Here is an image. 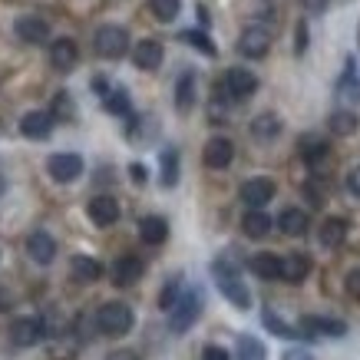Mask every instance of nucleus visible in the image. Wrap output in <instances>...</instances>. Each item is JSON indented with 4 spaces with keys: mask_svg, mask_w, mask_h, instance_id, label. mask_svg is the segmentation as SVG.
<instances>
[{
    "mask_svg": "<svg viewBox=\"0 0 360 360\" xmlns=\"http://www.w3.org/2000/svg\"><path fill=\"white\" fill-rule=\"evenodd\" d=\"M53 112H44V110H33L27 112L20 120V136H27V139H46L50 132H53Z\"/></svg>",
    "mask_w": 360,
    "mask_h": 360,
    "instance_id": "obj_17",
    "label": "nucleus"
},
{
    "mask_svg": "<svg viewBox=\"0 0 360 360\" xmlns=\"http://www.w3.org/2000/svg\"><path fill=\"white\" fill-rule=\"evenodd\" d=\"M231 159H235V146H231V139H225V136H212V139L205 142V149H202V162H205L208 169H229Z\"/></svg>",
    "mask_w": 360,
    "mask_h": 360,
    "instance_id": "obj_11",
    "label": "nucleus"
},
{
    "mask_svg": "<svg viewBox=\"0 0 360 360\" xmlns=\"http://www.w3.org/2000/svg\"><path fill=\"white\" fill-rule=\"evenodd\" d=\"M304 50H307V23L301 20V23H297V27H295V53L301 56V53H304Z\"/></svg>",
    "mask_w": 360,
    "mask_h": 360,
    "instance_id": "obj_43",
    "label": "nucleus"
},
{
    "mask_svg": "<svg viewBox=\"0 0 360 360\" xmlns=\"http://www.w3.org/2000/svg\"><path fill=\"white\" fill-rule=\"evenodd\" d=\"M268 50H271V30L264 23H251L238 37V53L248 60H262V56H268Z\"/></svg>",
    "mask_w": 360,
    "mask_h": 360,
    "instance_id": "obj_6",
    "label": "nucleus"
},
{
    "mask_svg": "<svg viewBox=\"0 0 360 360\" xmlns=\"http://www.w3.org/2000/svg\"><path fill=\"white\" fill-rule=\"evenodd\" d=\"M27 255L37 264H50L56 258V238L46 231H30L27 235Z\"/></svg>",
    "mask_w": 360,
    "mask_h": 360,
    "instance_id": "obj_16",
    "label": "nucleus"
},
{
    "mask_svg": "<svg viewBox=\"0 0 360 360\" xmlns=\"http://www.w3.org/2000/svg\"><path fill=\"white\" fill-rule=\"evenodd\" d=\"M159 182H162V188L179 186V153H175V149H165L162 153V172H159Z\"/></svg>",
    "mask_w": 360,
    "mask_h": 360,
    "instance_id": "obj_33",
    "label": "nucleus"
},
{
    "mask_svg": "<svg viewBox=\"0 0 360 360\" xmlns=\"http://www.w3.org/2000/svg\"><path fill=\"white\" fill-rule=\"evenodd\" d=\"M13 30H17V37H20L23 44H30V46H40V44L50 40V23H46L44 17H37V13H23V17H17Z\"/></svg>",
    "mask_w": 360,
    "mask_h": 360,
    "instance_id": "obj_10",
    "label": "nucleus"
},
{
    "mask_svg": "<svg viewBox=\"0 0 360 360\" xmlns=\"http://www.w3.org/2000/svg\"><path fill=\"white\" fill-rule=\"evenodd\" d=\"M89 221L93 225H99V229H110V225H116L120 221V202L112 195H93L89 198Z\"/></svg>",
    "mask_w": 360,
    "mask_h": 360,
    "instance_id": "obj_12",
    "label": "nucleus"
},
{
    "mask_svg": "<svg viewBox=\"0 0 360 360\" xmlns=\"http://www.w3.org/2000/svg\"><path fill=\"white\" fill-rule=\"evenodd\" d=\"M40 321H44V334H46L50 340L63 338L66 330H70V324H66V317L60 314V311H53V307H50V311H44V314H40Z\"/></svg>",
    "mask_w": 360,
    "mask_h": 360,
    "instance_id": "obj_34",
    "label": "nucleus"
},
{
    "mask_svg": "<svg viewBox=\"0 0 360 360\" xmlns=\"http://www.w3.org/2000/svg\"><path fill=\"white\" fill-rule=\"evenodd\" d=\"M238 360H264V344L258 338L241 334L238 338Z\"/></svg>",
    "mask_w": 360,
    "mask_h": 360,
    "instance_id": "obj_39",
    "label": "nucleus"
},
{
    "mask_svg": "<svg viewBox=\"0 0 360 360\" xmlns=\"http://www.w3.org/2000/svg\"><path fill=\"white\" fill-rule=\"evenodd\" d=\"M11 307H13V297H11V291H7V288L0 284V314H4V311H11Z\"/></svg>",
    "mask_w": 360,
    "mask_h": 360,
    "instance_id": "obj_49",
    "label": "nucleus"
},
{
    "mask_svg": "<svg viewBox=\"0 0 360 360\" xmlns=\"http://www.w3.org/2000/svg\"><path fill=\"white\" fill-rule=\"evenodd\" d=\"M251 136L258 142H271L281 136V116L278 112H262V116H255L251 120Z\"/></svg>",
    "mask_w": 360,
    "mask_h": 360,
    "instance_id": "obj_22",
    "label": "nucleus"
},
{
    "mask_svg": "<svg viewBox=\"0 0 360 360\" xmlns=\"http://www.w3.org/2000/svg\"><path fill=\"white\" fill-rule=\"evenodd\" d=\"M103 106H106V112H112V116H126V120L132 116V103H129V96H126V89H110V93L103 96Z\"/></svg>",
    "mask_w": 360,
    "mask_h": 360,
    "instance_id": "obj_32",
    "label": "nucleus"
},
{
    "mask_svg": "<svg viewBox=\"0 0 360 360\" xmlns=\"http://www.w3.org/2000/svg\"><path fill=\"white\" fill-rule=\"evenodd\" d=\"M44 321L40 317H17L11 324V344L13 347H37L40 340H44Z\"/></svg>",
    "mask_w": 360,
    "mask_h": 360,
    "instance_id": "obj_9",
    "label": "nucleus"
},
{
    "mask_svg": "<svg viewBox=\"0 0 360 360\" xmlns=\"http://www.w3.org/2000/svg\"><path fill=\"white\" fill-rule=\"evenodd\" d=\"M106 360H139V357H136L132 350H116V354H110Z\"/></svg>",
    "mask_w": 360,
    "mask_h": 360,
    "instance_id": "obj_50",
    "label": "nucleus"
},
{
    "mask_svg": "<svg viewBox=\"0 0 360 360\" xmlns=\"http://www.w3.org/2000/svg\"><path fill=\"white\" fill-rule=\"evenodd\" d=\"M77 60H79V50L70 37H60V40L50 44V66H53L56 73H70L77 66Z\"/></svg>",
    "mask_w": 360,
    "mask_h": 360,
    "instance_id": "obj_14",
    "label": "nucleus"
},
{
    "mask_svg": "<svg viewBox=\"0 0 360 360\" xmlns=\"http://www.w3.org/2000/svg\"><path fill=\"white\" fill-rule=\"evenodd\" d=\"M93 50H96V56H103V60H120V56H126V50H129V33L122 30V27H116V23H106V27H99L96 37H93Z\"/></svg>",
    "mask_w": 360,
    "mask_h": 360,
    "instance_id": "obj_5",
    "label": "nucleus"
},
{
    "mask_svg": "<svg viewBox=\"0 0 360 360\" xmlns=\"http://www.w3.org/2000/svg\"><path fill=\"white\" fill-rule=\"evenodd\" d=\"M53 116L56 120H63V122L73 120V99H70L66 89H60V93L53 96Z\"/></svg>",
    "mask_w": 360,
    "mask_h": 360,
    "instance_id": "obj_40",
    "label": "nucleus"
},
{
    "mask_svg": "<svg viewBox=\"0 0 360 360\" xmlns=\"http://www.w3.org/2000/svg\"><path fill=\"white\" fill-rule=\"evenodd\" d=\"M4 192H7V179L0 175V198H4Z\"/></svg>",
    "mask_w": 360,
    "mask_h": 360,
    "instance_id": "obj_51",
    "label": "nucleus"
},
{
    "mask_svg": "<svg viewBox=\"0 0 360 360\" xmlns=\"http://www.w3.org/2000/svg\"><path fill=\"white\" fill-rule=\"evenodd\" d=\"M304 195H307V202H311L314 208H321V205H324V198H328V192H324V186H321L317 179H307V182H304Z\"/></svg>",
    "mask_w": 360,
    "mask_h": 360,
    "instance_id": "obj_41",
    "label": "nucleus"
},
{
    "mask_svg": "<svg viewBox=\"0 0 360 360\" xmlns=\"http://www.w3.org/2000/svg\"><path fill=\"white\" fill-rule=\"evenodd\" d=\"M212 278H215L219 291L229 297L231 304L238 307V311H248V307H251V295H248V288H245V281H241V268L235 264V258H231V255H221V258H215V262H212Z\"/></svg>",
    "mask_w": 360,
    "mask_h": 360,
    "instance_id": "obj_1",
    "label": "nucleus"
},
{
    "mask_svg": "<svg viewBox=\"0 0 360 360\" xmlns=\"http://www.w3.org/2000/svg\"><path fill=\"white\" fill-rule=\"evenodd\" d=\"M162 56H165V50L159 40H139L136 50H132V63L139 66V70H146V73H153V70L162 66Z\"/></svg>",
    "mask_w": 360,
    "mask_h": 360,
    "instance_id": "obj_18",
    "label": "nucleus"
},
{
    "mask_svg": "<svg viewBox=\"0 0 360 360\" xmlns=\"http://www.w3.org/2000/svg\"><path fill=\"white\" fill-rule=\"evenodd\" d=\"M328 4L330 0H301V7H304L307 13H324L328 11Z\"/></svg>",
    "mask_w": 360,
    "mask_h": 360,
    "instance_id": "obj_46",
    "label": "nucleus"
},
{
    "mask_svg": "<svg viewBox=\"0 0 360 360\" xmlns=\"http://www.w3.org/2000/svg\"><path fill=\"white\" fill-rule=\"evenodd\" d=\"M301 338H344L347 324L338 317H321V314H304L301 317Z\"/></svg>",
    "mask_w": 360,
    "mask_h": 360,
    "instance_id": "obj_8",
    "label": "nucleus"
},
{
    "mask_svg": "<svg viewBox=\"0 0 360 360\" xmlns=\"http://www.w3.org/2000/svg\"><path fill=\"white\" fill-rule=\"evenodd\" d=\"M202 360H231V357H229V350L219 347V344H205L202 347Z\"/></svg>",
    "mask_w": 360,
    "mask_h": 360,
    "instance_id": "obj_42",
    "label": "nucleus"
},
{
    "mask_svg": "<svg viewBox=\"0 0 360 360\" xmlns=\"http://www.w3.org/2000/svg\"><path fill=\"white\" fill-rule=\"evenodd\" d=\"M297 153H301V159H304L311 169H321V165L328 162V155H330V146L324 136H314V132H307L304 139L297 142Z\"/></svg>",
    "mask_w": 360,
    "mask_h": 360,
    "instance_id": "obj_15",
    "label": "nucleus"
},
{
    "mask_svg": "<svg viewBox=\"0 0 360 360\" xmlns=\"http://www.w3.org/2000/svg\"><path fill=\"white\" fill-rule=\"evenodd\" d=\"M198 314H202V291H182V297L169 311V330L172 334H186L198 321Z\"/></svg>",
    "mask_w": 360,
    "mask_h": 360,
    "instance_id": "obj_4",
    "label": "nucleus"
},
{
    "mask_svg": "<svg viewBox=\"0 0 360 360\" xmlns=\"http://www.w3.org/2000/svg\"><path fill=\"white\" fill-rule=\"evenodd\" d=\"M70 330L77 334L79 344H89V340H96V334H103V330H99L96 314H86V311L73 317V324H70Z\"/></svg>",
    "mask_w": 360,
    "mask_h": 360,
    "instance_id": "obj_29",
    "label": "nucleus"
},
{
    "mask_svg": "<svg viewBox=\"0 0 360 360\" xmlns=\"http://www.w3.org/2000/svg\"><path fill=\"white\" fill-rule=\"evenodd\" d=\"M278 229H281L288 238H301L307 231V212H301V208H284L281 215H278Z\"/></svg>",
    "mask_w": 360,
    "mask_h": 360,
    "instance_id": "obj_26",
    "label": "nucleus"
},
{
    "mask_svg": "<svg viewBox=\"0 0 360 360\" xmlns=\"http://www.w3.org/2000/svg\"><path fill=\"white\" fill-rule=\"evenodd\" d=\"M307 274H311V262H307L304 255H288V258H281V281L301 284Z\"/></svg>",
    "mask_w": 360,
    "mask_h": 360,
    "instance_id": "obj_28",
    "label": "nucleus"
},
{
    "mask_svg": "<svg viewBox=\"0 0 360 360\" xmlns=\"http://www.w3.org/2000/svg\"><path fill=\"white\" fill-rule=\"evenodd\" d=\"M271 198H274V182L271 179H264V175L248 179V182L241 186V202H245L248 208H264Z\"/></svg>",
    "mask_w": 360,
    "mask_h": 360,
    "instance_id": "obj_13",
    "label": "nucleus"
},
{
    "mask_svg": "<svg viewBox=\"0 0 360 360\" xmlns=\"http://www.w3.org/2000/svg\"><path fill=\"white\" fill-rule=\"evenodd\" d=\"M139 238L146 241V245H162V241L169 238V221H165L162 215H146V219L139 221Z\"/></svg>",
    "mask_w": 360,
    "mask_h": 360,
    "instance_id": "obj_24",
    "label": "nucleus"
},
{
    "mask_svg": "<svg viewBox=\"0 0 360 360\" xmlns=\"http://www.w3.org/2000/svg\"><path fill=\"white\" fill-rule=\"evenodd\" d=\"M357 126H360V120L350 110H334L330 112V120H328V129L334 132V136H354Z\"/></svg>",
    "mask_w": 360,
    "mask_h": 360,
    "instance_id": "obj_31",
    "label": "nucleus"
},
{
    "mask_svg": "<svg viewBox=\"0 0 360 360\" xmlns=\"http://www.w3.org/2000/svg\"><path fill=\"white\" fill-rule=\"evenodd\" d=\"M262 321H264V328L271 330V334H278V338H301V328H291V324H284L281 317L274 314L271 307H264V314H262Z\"/></svg>",
    "mask_w": 360,
    "mask_h": 360,
    "instance_id": "obj_35",
    "label": "nucleus"
},
{
    "mask_svg": "<svg viewBox=\"0 0 360 360\" xmlns=\"http://www.w3.org/2000/svg\"><path fill=\"white\" fill-rule=\"evenodd\" d=\"M77 354H79V340L73 330H66L63 338H56L50 344V360H77Z\"/></svg>",
    "mask_w": 360,
    "mask_h": 360,
    "instance_id": "obj_30",
    "label": "nucleus"
},
{
    "mask_svg": "<svg viewBox=\"0 0 360 360\" xmlns=\"http://www.w3.org/2000/svg\"><path fill=\"white\" fill-rule=\"evenodd\" d=\"M347 192L360 198V165H354V169L347 172Z\"/></svg>",
    "mask_w": 360,
    "mask_h": 360,
    "instance_id": "obj_44",
    "label": "nucleus"
},
{
    "mask_svg": "<svg viewBox=\"0 0 360 360\" xmlns=\"http://www.w3.org/2000/svg\"><path fill=\"white\" fill-rule=\"evenodd\" d=\"M179 297H182V274H172V278L162 284V291H159V307H162V311H172Z\"/></svg>",
    "mask_w": 360,
    "mask_h": 360,
    "instance_id": "obj_36",
    "label": "nucleus"
},
{
    "mask_svg": "<svg viewBox=\"0 0 360 360\" xmlns=\"http://www.w3.org/2000/svg\"><path fill=\"white\" fill-rule=\"evenodd\" d=\"M215 93L225 96L229 103H245V99H251L255 93H258V77H255L251 70H245V66H231L229 73L221 77V83H219Z\"/></svg>",
    "mask_w": 360,
    "mask_h": 360,
    "instance_id": "obj_3",
    "label": "nucleus"
},
{
    "mask_svg": "<svg viewBox=\"0 0 360 360\" xmlns=\"http://www.w3.org/2000/svg\"><path fill=\"white\" fill-rule=\"evenodd\" d=\"M347 238V221L344 219H324L321 221V231H317V241L324 248H340Z\"/></svg>",
    "mask_w": 360,
    "mask_h": 360,
    "instance_id": "obj_25",
    "label": "nucleus"
},
{
    "mask_svg": "<svg viewBox=\"0 0 360 360\" xmlns=\"http://www.w3.org/2000/svg\"><path fill=\"white\" fill-rule=\"evenodd\" d=\"M46 172H50L53 182L70 186V182H77L79 175H83V159L77 153H56L46 159Z\"/></svg>",
    "mask_w": 360,
    "mask_h": 360,
    "instance_id": "obj_7",
    "label": "nucleus"
},
{
    "mask_svg": "<svg viewBox=\"0 0 360 360\" xmlns=\"http://www.w3.org/2000/svg\"><path fill=\"white\" fill-rule=\"evenodd\" d=\"M96 321H99V330L106 334V338H126L136 324V314H132L129 304H122V301H106V304L96 311Z\"/></svg>",
    "mask_w": 360,
    "mask_h": 360,
    "instance_id": "obj_2",
    "label": "nucleus"
},
{
    "mask_svg": "<svg viewBox=\"0 0 360 360\" xmlns=\"http://www.w3.org/2000/svg\"><path fill=\"white\" fill-rule=\"evenodd\" d=\"M281 360H314V354H311V350H301V347H291L281 354Z\"/></svg>",
    "mask_w": 360,
    "mask_h": 360,
    "instance_id": "obj_45",
    "label": "nucleus"
},
{
    "mask_svg": "<svg viewBox=\"0 0 360 360\" xmlns=\"http://www.w3.org/2000/svg\"><path fill=\"white\" fill-rule=\"evenodd\" d=\"M271 215L262 212V208H248V215L241 219V231L248 235V238H268V231H271Z\"/></svg>",
    "mask_w": 360,
    "mask_h": 360,
    "instance_id": "obj_23",
    "label": "nucleus"
},
{
    "mask_svg": "<svg viewBox=\"0 0 360 360\" xmlns=\"http://www.w3.org/2000/svg\"><path fill=\"white\" fill-rule=\"evenodd\" d=\"M251 274L255 278H262V281H281V258L271 255V251H262V255H255L248 262Z\"/></svg>",
    "mask_w": 360,
    "mask_h": 360,
    "instance_id": "obj_20",
    "label": "nucleus"
},
{
    "mask_svg": "<svg viewBox=\"0 0 360 360\" xmlns=\"http://www.w3.org/2000/svg\"><path fill=\"white\" fill-rule=\"evenodd\" d=\"M70 274H73V281L79 284H93L103 278V264L96 258H89V255H77L73 262H70Z\"/></svg>",
    "mask_w": 360,
    "mask_h": 360,
    "instance_id": "obj_21",
    "label": "nucleus"
},
{
    "mask_svg": "<svg viewBox=\"0 0 360 360\" xmlns=\"http://www.w3.org/2000/svg\"><path fill=\"white\" fill-rule=\"evenodd\" d=\"M192 106H195V73H182L175 83V110L186 116L192 112Z\"/></svg>",
    "mask_w": 360,
    "mask_h": 360,
    "instance_id": "obj_27",
    "label": "nucleus"
},
{
    "mask_svg": "<svg viewBox=\"0 0 360 360\" xmlns=\"http://www.w3.org/2000/svg\"><path fill=\"white\" fill-rule=\"evenodd\" d=\"M129 179H132V182H136V186H142V182L149 179V175H146V165L132 162V165H129Z\"/></svg>",
    "mask_w": 360,
    "mask_h": 360,
    "instance_id": "obj_48",
    "label": "nucleus"
},
{
    "mask_svg": "<svg viewBox=\"0 0 360 360\" xmlns=\"http://www.w3.org/2000/svg\"><path fill=\"white\" fill-rule=\"evenodd\" d=\"M142 262L136 258V255H122V258H116V264H112V284H120V288H132V284L142 278Z\"/></svg>",
    "mask_w": 360,
    "mask_h": 360,
    "instance_id": "obj_19",
    "label": "nucleus"
},
{
    "mask_svg": "<svg viewBox=\"0 0 360 360\" xmlns=\"http://www.w3.org/2000/svg\"><path fill=\"white\" fill-rule=\"evenodd\" d=\"M347 295L360 301V271H350L347 274Z\"/></svg>",
    "mask_w": 360,
    "mask_h": 360,
    "instance_id": "obj_47",
    "label": "nucleus"
},
{
    "mask_svg": "<svg viewBox=\"0 0 360 360\" xmlns=\"http://www.w3.org/2000/svg\"><path fill=\"white\" fill-rule=\"evenodd\" d=\"M182 44L195 46V50H202L205 56H215V53H219V50H215V44L208 40L205 30H182Z\"/></svg>",
    "mask_w": 360,
    "mask_h": 360,
    "instance_id": "obj_38",
    "label": "nucleus"
},
{
    "mask_svg": "<svg viewBox=\"0 0 360 360\" xmlns=\"http://www.w3.org/2000/svg\"><path fill=\"white\" fill-rule=\"evenodd\" d=\"M149 11H153L155 20H175L179 17V11H182V0H149Z\"/></svg>",
    "mask_w": 360,
    "mask_h": 360,
    "instance_id": "obj_37",
    "label": "nucleus"
}]
</instances>
